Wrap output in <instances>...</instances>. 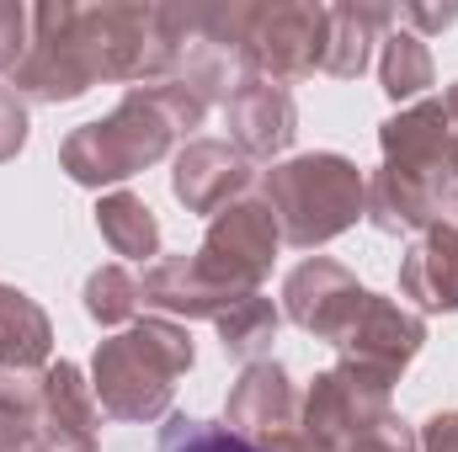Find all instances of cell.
I'll return each mask as SVG.
<instances>
[{"mask_svg":"<svg viewBox=\"0 0 458 452\" xmlns=\"http://www.w3.org/2000/svg\"><path fill=\"white\" fill-rule=\"evenodd\" d=\"M192 372V336L176 320H133L97 346L91 356V389L102 415L113 421H155L171 410L176 378Z\"/></svg>","mask_w":458,"mask_h":452,"instance_id":"6da1fadb","label":"cell"},{"mask_svg":"<svg viewBox=\"0 0 458 452\" xmlns=\"http://www.w3.org/2000/svg\"><path fill=\"white\" fill-rule=\"evenodd\" d=\"M225 122H229V144L245 160H272L277 165V155H288V144L299 133V107H293L288 86L250 80L225 107Z\"/></svg>","mask_w":458,"mask_h":452,"instance_id":"8fae6325","label":"cell"},{"mask_svg":"<svg viewBox=\"0 0 458 452\" xmlns=\"http://www.w3.org/2000/svg\"><path fill=\"white\" fill-rule=\"evenodd\" d=\"M394 27V5H362V0H342L326 5V48H320V75L336 80H357L373 64V43L378 32Z\"/></svg>","mask_w":458,"mask_h":452,"instance_id":"5bb4252c","label":"cell"},{"mask_svg":"<svg viewBox=\"0 0 458 452\" xmlns=\"http://www.w3.org/2000/svg\"><path fill=\"white\" fill-rule=\"evenodd\" d=\"M38 383H43V372H5L0 367V415L38 426Z\"/></svg>","mask_w":458,"mask_h":452,"instance_id":"cb8c5ba5","label":"cell"},{"mask_svg":"<svg viewBox=\"0 0 458 452\" xmlns=\"http://www.w3.org/2000/svg\"><path fill=\"white\" fill-rule=\"evenodd\" d=\"M362 304H368V288L357 282V272H346L342 261H331V255H310L283 282V314L304 336L331 340V346L352 331V320L362 314Z\"/></svg>","mask_w":458,"mask_h":452,"instance_id":"ba28073f","label":"cell"},{"mask_svg":"<svg viewBox=\"0 0 458 452\" xmlns=\"http://www.w3.org/2000/svg\"><path fill=\"white\" fill-rule=\"evenodd\" d=\"M394 389L362 367H326L310 389H304V437L315 442V452H346L357 437H368L373 426H384L394 415Z\"/></svg>","mask_w":458,"mask_h":452,"instance_id":"8992f818","label":"cell"},{"mask_svg":"<svg viewBox=\"0 0 458 452\" xmlns=\"http://www.w3.org/2000/svg\"><path fill=\"white\" fill-rule=\"evenodd\" d=\"M21 144H27V102L11 86H0V165L16 160Z\"/></svg>","mask_w":458,"mask_h":452,"instance_id":"d4e9b609","label":"cell"},{"mask_svg":"<svg viewBox=\"0 0 458 452\" xmlns=\"http://www.w3.org/2000/svg\"><path fill=\"white\" fill-rule=\"evenodd\" d=\"M454 138V122L443 96H427V102H411L405 113H394L389 122H378V149L384 160H437Z\"/></svg>","mask_w":458,"mask_h":452,"instance_id":"e0dca14e","label":"cell"},{"mask_svg":"<svg viewBox=\"0 0 458 452\" xmlns=\"http://www.w3.org/2000/svg\"><path fill=\"white\" fill-rule=\"evenodd\" d=\"M91 86H97V75H91V59L75 32V5L70 0L32 5V43L11 75V91L38 107H64V102H81Z\"/></svg>","mask_w":458,"mask_h":452,"instance_id":"5b68a950","label":"cell"},{"mask_svg":"<svg viewBox=\"0 0 458 452\" xmlns=\"http://www.w3.org/2000/svg\"><path fill=\"white\" fill-rule=\"evenodd\" d=\"M38 426L97 437L102 405H97V389L86 383V372L75 362H48L43 367V383H38Z\"/></svg>","mask_w":458,"mask_h":452,"instance_id":"2e32d148","label":"cell"},{"mask_svg":"<svg viewBox=\"0 0 458 452\" xmlns=\"http://www.w3.org/2000/svg\"><path fill=\"white\" fill-rule=\"evenodd\" d=\"M421 452H458V410H437L421 431H416Z\"/></svg>","mask_w":458,"mask_h":452,"instance_id":"83f0119b","label":"cell"},{"mask_svg":"<svg viewBox=\"0 0 458 452\" xmlns=\"http://www.w3.org/2000/svg\"><path fill=\"white\" fill-rule=\"evenodd\" d=\"M277 245H283V229L272 219L267 197L245 192L240 203H229L208 219V234H203L192 261L219 293L240 298V293H261V282H267V272L277 261Z\"/></svg>","mask_w":458,"mask_h":452,"instance_id":"277c9868","label":"cell"},{"mask_svg":"<svg viewBox=\"0 0 458 452\" xmlns=\"http://www.w3.org/2000/svg\"><path fill=\"white\" fill-rule=\"evenodd\" d=\"M144 293H139V277L128 266H97L86 277V314L102 325V331H117V325H133Z\"/></svg>","mask_w":458,"mask_h":452,"instance_id":"44dd1931","label":"cell"},{"mask_svg":"<svg viewBox=\"0 0 458 452\" xmlns=\"http://www.w3.org/2000/svg\"><path fill=\"white\" fill-rule=\"evenodd\" d=\"M400 293L421 314H454L458 309V224L421 229L400 261Z\"/></svg>","mask_w":458,"mask_h":452,"instance_id":"7c38bea8","label":"cell"},{"mask_svg":"<svg viewBox=\"0 0 458 452\" xmlns=\"http://www.w3.org/2000/svg\"><path fill=\"white\" fill-rule=\"evenodd\" d=\"M346 452H421V442H416V431L400 415H389L384 426H373L368 437H357Z\"/></svg>","mask_w":458,"mask_h":452,"instance_id":"484cf974","label":"cell"},{"mask_svg":"<svg viewBox=\"0 0 458 452\" xmlns=\"http://www.w3.org/2000/svg\"><path fill=\"white\" fill-rule=\"evenodd\" d=\"M277 325H283V314L261 293H240L214 314L225 356H240V362H261V351H272V340H277Z\"/></svg>","mask_w":458,"mask_h":452,"instance_id":"d6986e66","label":"cell"},{"mask_svg":"<svg viewBox=\"0 0 458 452\" xmlns=\"http://www.w3.org/2000/svg\"><path fill=\"white\" fill-rule=\"evenodd\" d=\"M139 293H144V309H155L160 320H176V325H187V320H214L229 304V293H219V288L198 272L192 255H160V261H149Z\"/></svg>","mask_w":458,"mask_h":452,"instance_id":"4fadbf2b","label":"cell"},{"mask_svg":"<svg viewBox=\"0 0 458 452\" xmlns=\"http://www.w3.org/2000/svg\"><path fill=\"white\" fill-rule=\"evenodd\" d=\"M458 21V0L454 5H394V27H405V32H443V27H454Z\"/></svg>","mask_w":458,"mask_h":452,"instance_id":"4316f807","label":"cell"},{"mask_svg":"<svg viewBox=\"0 0 458 452\" xmlns=\"http://www.w3.org/2000/svg\"><path fill=\"white\" fill-rule=\"evenodd\" d=\"M378 43H384V54H378V86H384V96L389 102H416L437 80V64H432L427 38L405 32V27H389Z\"/></svg>","mask_w":458,"mask_h":452,"instance_id":"ffe728a7","label":"cell"},{"mask_svg":"<svg viewBox=\"0 0 458 452\" xmlns=\"http://www.w3.org/2000/svg\"><path fill=\"white\" fill-rule=\"evenodd\" d=\"M54 351V325L43 304L11 282H0V367L5 372H43Z\"/></svg>","mask_w":458,"mask_h":452,"instance_id":"9a60e30c","label":"cell"},{"mask_svg":"<svg viewBox=\"0 0 458 452\" xmlns=\"http://www.w3.org/2000/svg\"><path fill=\"white\" fill-rule=\"evenodd\" d=\"M256 171L229 138H187L171 160V192L187 213H219L250 192Z\"/></svg>","mask_w":458,"mask_h":452,"instance_id":"30bf717a","label":"cell"},{"mask_svg":"<svg viewBox=\"0 0 458 452\" xmlns=\"http://www.w3.org/2000/svg\"><path fill=\"white\" fill-rule=\"evenodd\" d=\"M320 48H326V5H310V0L256 5L250 48H245L256 80H272V86L310 80L320 70Z\"/></svg>","mask_w":458,"mask_h":452,"instance_id":"52a82bcc","label":"cell"},{"mask_svg":"<svg viewBox=\"0 0 458 452\" xmlns=\"http://www.w3.org/2000/svg\"><path fill=\"white\" fill-rule=\"evenodd\" d=\"M443 107H448V122L458 128V86H448V96H443Z\"/></svg>","mask_w":458,"mask_h":452,"instance_id":"4dcf8cb0","label":"cell"},{"mask_svg":"<svg viewBox=\"0 0 458 452\" xmlns=\"http://www.w3.org/2000/svg\"><path fill=\"white\" fill-rule=\"evenodd\" d=\"M160 452H256V448L245 437H234L229 426L192 421V415H171V426L160 431Z\"/></svg>","mask_w":458,"mask_h":452,"instance_id":"7402d4cb","label":"cell"},{"mask_svg":"<svg viewBox=\"0 0 458 452\" xmlns=\"http://www.w3.org/2000/svg\"><path fill=\"white\" fill-rule=\"evenodd\" d=\"M261 197H267L272 219L283 229V245L315 250V245H331L336 234H346V229L362 219L368 176L346 155L315 149V155L277 160L261 176Z\"/></svg>","mask_w":458,"mask_h":452,"instance_id":"7a4b0ae2","label":"cell"},{"mask_svg":"<svg viewBox=\"0 0 458 452\" xmlns=\"http://www.w3.org/2000/svg\"><path fill=\"white\" fill-rule=\"evenodd\" d=\"M27 43H32V5L0 0V75H16V64L27 59Z\"/></svg>","mask_w":458,"mask_h":452,"instance_id":"603a6c76","label":"cell"},{"mask_svg":"<svg viewBox=\"0 0 458 452\" xmlns=\"http://www.w3.org/2000/svg\"><path fill=\"white\" fill-rule=\"evenodd\" d=\"M97 229L113 255L128 261H160V219L139 192H107L97 203Z\"/></svg>","mask_w":458,"mask_h":452,"instance_id":"ac0fdd59","label":"cell"},{"mask_svg":"<svg viewBox=\"0 0 458 452\" xmlns=\"http://www.w3.org/2000/svg\"><path fill=\"white\" fill-rule=\"evenodd\" d=\"M176 144L171 117L160 113L149 86H133L107 117L81 122L59 144V165L75 187H117L149 165H160Z\"/></svg>","mask_w":458,"mask_h":452,"instance_id":"3957f363","label":"cell"},{"mask_svg":"<svg viewBox=\"0 0 458 452\" xmlns=\"http://www.w3.org/2000/svg\"><path fill=\"white\" fill-rule=\"evenodd\" d=\"M421 346H427V320L411 314V309L394 304V298H378V293H368L362 314H357L352 331L336 340V351H342L346 367H362V372L384 378L389 389H394L400 372L421 356Z\"/></svg>","mask_w":458,"mask_h":452,"instance_id":"9c48e42d","label":"cell"},{"mask_svg":"<svg viewBox=\"0 0 458 452\" xmlns=\"http://www.w3.org/2000/svg\"><path fill=\"white\" fill-rule=\"evenodd\" d=\"M38 426H21V421H5L0 415V452H32Z\"/></svg>","mask_w":458,"mask_h":452,"instance_id":"f546056e","label":"cell"},{"mask_svg":"<svg viewBox=\"0 0 458 452\" xmlns=\"http://www.w3.org/2000/svg\"><path fill=\"white\" fill-rule=\"evenodd\" d=\"M32 452H97V437H81V431H48V426H38Z\"/></svg>","mask_w":458,"mask_h":452,"instance_id":"f1b7e54d","label":"cell"}]
</instances>
